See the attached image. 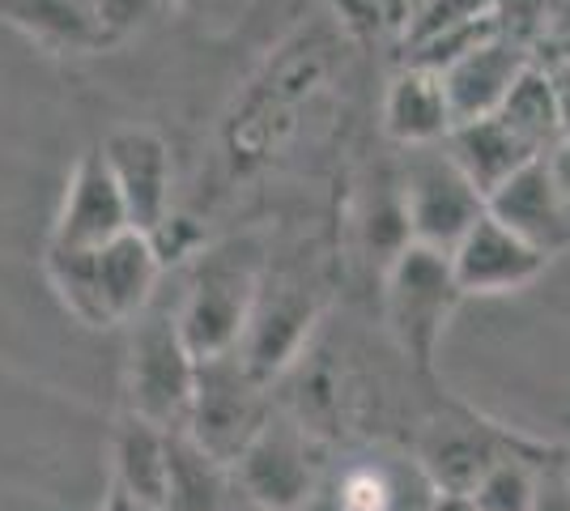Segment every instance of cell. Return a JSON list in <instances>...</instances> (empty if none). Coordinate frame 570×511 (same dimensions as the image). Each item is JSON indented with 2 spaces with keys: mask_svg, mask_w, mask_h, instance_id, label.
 Returning a JSON list of instances; mask_svg holds the SVG:
<instances>
[{
  "mask_svg": "<svg viewBox=\"0 0 570 511\" xmlns=\"http://www.w3.org/2000/svg\"><path fill=\"white\" fill-rule=\"evenodd\" d=\"M549 170H553V184H558V193H562V200H567L570 209V141H558V146L546 154Z\"/></svg>",
  "mask_w": 570,
  "mask_h": 511,
  "instance_id": "obj_26",
  "label": "cell"
},
{
  "mask_svg": "<svg viewBox=\"0 0 570 511\" xmlns=\"http://www.w3.org/2000/svg\"><path fill=\"white\" fill-rule=\"evenodd\" d=\"M490 4L494 0H422V9L409 22V48H417L426 39H439L448 30H460V26L485 22Z\"/></svg>",
  "mask_w": 570,
  "mask_h": 511,
  "instance_id": "obj_22",
  "label": "cell"
},
{
  "mask_svg": "<svg viewBox=\"0 0 570 511\" xmlns=\"http://www.w3.org/2000/svg\"><path fill=\"white\" fill-rule=\"evenodd\" d=\"M107 511H141V508H137V503H128V499L116 490V494H111V503H107Z\"/></svg>",
  "mask_w": 570,
  "mask_h": 511,
  "instance_id": "obj_30",
  "label": "cell"
},
{
  "mask_svg": "<svg viewBox=\"0 0 570 511\" xmlns=\"http://www.w3.org/2000/svg\"><path fill=\"white\" fill-rule=\"evenodd\" d=\"M9 22L30 30L51 48H95L102 43L98 30V0H4Z\"/></svg>",
  "mask_w": 570,
  "mask_h": 511,
  "instance_id": "obj_17",
  "label": "cell"
},
{
  "mask_svg": "<svg viewBox=\"0 0 570 511\" xmlns=\"http://www.w3.org/2000/svg\"><path fill=\"white\" fill-rule=\"evenodd\" d=\"M0 4H4V0H0Z\"/></svg>",
  "mask_w": 570,
  "mask_h": 511,
  "instance_id": "obj_33",
  "label": "cell"
},
{
  "mask_svg": "<svg viewBox=\"0 0 570 511\" xmlns=\"http://www.w3.org/2000/svg\"><path fill=\"white\" fill-rule=\"evenodd\" d=\"M124 230H132V226H128V214H124L111 167L102 158V146L86 149L69 175V193H65V205H60L56 226H51V244L102 247L119 239Z\"/></svg>",
  "mask_w": 570,
  "mask_h": 511,
  "instance_id": "obj_9",
  "label": "cell"
},
{
  "mask_svg": "<svg viewBox=\"0 0 570 511\" xmlns=\"http://www.w3.org/2000/svg\"><path fill=\"white\" fill-rule=\"evenodd\" d=\"M464 294L452 277V261L434 247L404 244L392 256L387 286H383V307H387V328L404 354L417 366H430L434 345L443 337L455 303Z\"/></svg>",
  "mask_w": 570,
  "mask_h": 511,
  "instance_id": "obj_3",
  "label": "cell"
},
{
  "mask_svg": "<svg viewBox=\"0 0 570 511\" xmlns=\"http://www.w3.org/2000/svg\"><path fill=\"white\" fill-rule=\"evenodd\" d=\"M252 511H261V508H252Z\"/></svg>",
  "mask_w": 570,
  "mask_h": 511,
  "instance_id": "obj_32",
  "label": "cell"
},
{
  "mask_svg": "<svg viewBox=\"0 0 570 511\" xmlns=\"http://www.w3.org/2000/svg\"><path fill=\"white\" fill-rule=\"evenodd\" d=\"M452 107H448V90L443 77L404 65L401 73L392 77L387 98H383V132L404 149L422 146H443L452 132Z\"/></svg>",
  "mask_w": 570,
  "mask_h": 511,
  "instance_id": "obj_13",
  "label": "cell"
},
{
  "mask_svg": "<svg viewBox=\"0 0 570 511\" xmlns=\"http://www.w3.org/2000/svg\"><path fill=\"white\" fill-rule=\"evenodd\" d=\"M485 214L499 218L507 230H515L546 256H558L562 247H570V209L553 184L546 154L515 170L499 193L485 200Z\"/></svg>",
  "mask_w": 570,
  "mask_h": 511,
  "instance_id": "obj_10",
  "label": "cell"
},
{
  "mask_svg": "<svg viewBox=\"0 0 570 511\" xmlns=\"http://www.w3.org/2000/svg\"><path fill=\"white\" fill-rule=\"evenodd\" d=\"M154 4H158V0H98V30H102V43L128 35Z\"/></svg>",
  "mask_w": 570,
  "mask_h": 511,
  "instance_id": "obj_24",
  "label": "cell"
},
{
  "mask_svg": "<svg viewBox=\"0 0 570 511\" xmlns=\"http://www.w3.org/2000/svg\"><path fill=\"white\" fill-rule=\"evenodd\" d=\"M485 214V196L464 179L443 146H422L404 154L401 170V226L409 244L452 252L469 226Z\"/></svg>",
  "mask_w": 570,
  "mask_h": 511,
  "instance_id": "obj_4",
  "label": "cell"
},
{
  "mask_svg": "<svg viewBox=\"0 0 570 511\" xmlns=\"http://www.w3.org/2000/svg\"><path fill=\"white\" fill-rule=\"evenodd\" d=\"M261 282V256H252L247 244L200 252L188 277V294L179 303V333L188 341L196 363L235 354L243 345Z\"/></svg>",
  "mask_w": 570,
  "mask_h": 511,
  "instance_id": "obj_1",
  "label": "cell"
},
{
  "mask_svg": "<svg viewBox=\"0 0 570 511\" xmlns=\"http://www.w3.org/2000/svg\"><path fill=\"white\" fill-rule=\"evenodd\" d=\"M264 384L243 366V358L222 354V358H205L196 363V389H191V410L184 435L214 456L217 464H230L243 456V448L261 435L268 422L264 414Z\"/></svg>",
  "mask_w": 570,
  "mask_h": 511,
  "instance_id": "obj_5",
  "label": "cell"
},
{
  "mask_svg": "<svg viewBox=\"0 0 570 511\" xmlns=\"http://www.w3.org/2000/svg\"><path fill=\"white\" fill-rule=\"evenodd\" d=\"M230 487H226V464L205 456L184 431L170 435V487L163 511H226Z\"/></svg>",
  "mask_w": 570,
  "mask_h": 511,
  "instance_id": "obj_18",
  "label": "cell"
},
{
  "mask_svg": "<svg viewBox=\"0 0 570 511\" xmlns=\"http://www.w3.org/2000/svg\"><path fill=\"white\" fill-rule=\"evenodd\" d=\"M452 277L460 294H511L532 286L546 273L549 256L520 239L515 230H507L499 218L481 214L469 226V235L448 252Z\"/></svg>",
  "mask_w": 570,
  "mask_h": 511,
  "instance_id": "obj_7",
  "label": "cell"
},
{
  "mask_svg": "<svg viewBox=\"0 0 570 511\" xmlns=\"http://www.w3.org/2000/svg\"><path fill=\"white\" fill-rule=\"evenodd\" d=\"M494 461H499V452L476 431H439V435H430L426 452H422V473L434 487V494L469 499Z\"/></svg>",
  "mask_w": 570,
  "mask_h": 511,
  "instance_id": "obj_16",
  "label": "cell"
},
{
  "mask_svg": "<svg viewBox=\"0 0 570 511\" xmlns=\"http://www.w3.org/2000/svg\"><path fill=\"white\" fill-rule=\"evenodd\" d=\"M102 158L124 200L128 226L154 235L170 218V149L154 128H119L102 141Z\"/></svg>",
  "mask_w": 570,
  "mask_h": 511,
  "instance_id": "obj_8",
  "label": "cell"
},
{
  "mask_svg": "<svg viewBox=\"0 0 570 511\" xmlns=\"http://www.w3.org/2000/svg\"><path fill=\"white\" fill-rule=\"evenodd\" d=\"M567 482H570V469H567Z\"/></svg>",
  "mask_w": 570,
  "mask_h": 511,
  "instance_id": "obj_31",
  "label": "cell"
},
{
  "mask_svg": "<svg viewBox=\"0 0 570 511\" xmlns=\"http://www.w3.org/2000/svg\"><path fill=\"white\" fill-rule=\"evenodd\" d=\"M473 511H532L537 499V469H528L523 461H499L490 464V473L476 482V490L469 494Z\"/></svg>",
  "mask_w": 570,
  "mask_h": 511,
  "instance_id": "obj_21",
  "label": "cell"
},
{
  "mask_svg": "<svg viewBox=\"0 0 570 511\" xmlns=\"http://www.w3.org/2000/svg\"><path fill=\"white\" fill-rule=\"evenodd\" d=\"M532 65V51L490 35L485 43H476L473 51H464L455 65L443 69V90H448V107H452V120H485V116H499V107L507 102L511 86L520 81V73ZM452 124V128H455Z\"/></svg>",
  "mask_w": 570,
  "mask_h": 511,
  "instance_id": "obj_11",
  "label": "cell"
},
{
  "mask_svg": "<svg viewBox=\"0 0 570 511\" xmlns=\"http://www.w3.org/2000/svg\"><path fill=\"white\" fill-rule=\"evenodd\" d=\"M558 86V124H562V141H570V69H549Z\"/></svg>",
  "mask_w": 570,
  "mask_h": 511,
  "instance_id": "obj_27",
  "label": "cell"
},
{
  "mask_svg": "<svg viewBox=\"0 0 570 511\" xmlns=\"http://www.w3.org/2000/svg\"><path fill=\"white\" fill-rule=\"evenodd\" d=\"M532 511H570L567 473H537V499H532Z\"/></svg>",
  "mask_w": 570,
  "mask_h": 511,
  "instance_id": "obj_25",
  "label": "cell"
},
{
  "mask_svg": "<svg viewBox=\"0 0 570 511\" xmlns=\"http://www.w3.org/2000/svg\"><path fill=\"white\" fill-rule=\"evenodd\" d=\"M48 277L60 303L69 307L72 316L90 328H107L111 316H107V303H102V286H98V268H95V247H60L48 244Z\"/></svg>",
  "mask_w": 570,
  "mask_h": 511,
  "instance_id": "obj_20",
  "label": "cell"
},
{
  "mask_svg": "<svg viewBox=\"0 0 570 511\" xmlns=\"http://www.w3.org/2000/svg\"><path fill=\"white\" fill-rule=\"evenodd\" d=\"M235 482L247 503L261 511H298L315 494V461L307 435L289 422H264L261 435L243 448L235 464Z\"/></svg>",
  "mask_w": 570,
  "mask_h": 511,
  "instance_id": "obj_6",
  "label": "cell"
},
{
  "mask_svg": "<svg viewBox=\"0 0 570 511\" xmlns=\"http://www.w3.org/2000/svg\"><path fill=\"white\" fill-rule=\"evenodd\" d=\"M116 478L119 494L141 511L167 508L170 487V435L163 426L145 422L141 414H128L116 431Z\"/></svg>",
  "mask_w": 570,
  "mask_h": 511,
  "instance_id": "obj_15",
  "label": "cell"
},
{
  "mask_svg": "<svg viewBox=\"0 0 570 511\" xmlns=\"http://www.w3.org/2000/svg\"><path fill=\"white\" fill-rule=\"evenodd\" d=\"M443 149H448V158L464 170V179L485 200L499 193L515 170H523L532 158H541L502 116L455 124L452 132H448V141H443Z\"/></svg>",
  "mask_w": 570,
  "mask_h": 511,
  "instance_id": "obj_12",
  "label": "cell"
},
{
  "mask_svg": "<svg viewBox=\"0 0 570 511\" xmlns=\"http://www.w3.org/2000/svg\"><path fill=\"white\" fill-rule=\"evenodd\" d=\"M191 389H196V358L179 333V307L149 303L137 316V333L128 345L132 414L175 435L188 426Z\"/></svg>",
  "mask_w": 570,
  "mask_h": 511,
  "instance_id": "obj_2",
  "label": "cell"
},
{
  "mask_svg": "<svg viewBox=\"0 0 570 511\" xmlns=\"http://www.w3.org/2000/svg\"><path fill=\"white\" fill-rule=\"evenodd\" d=\"M532 60L541 69H570V0H546Z\"/></svg>",
  "mask_w": 570,
  "mask_h": 511,
  "instance_id": "obj_23",
  "label": "cell"
},
{
  "mask_svg": "<svg viewBox=\"0 0 570 511\" xmlns=\"http://www.w3.org/2000/svg\"><path fill=\"white\" fill-rule=\"evenodd\" d=\"M298 511H345V503H341L336 487H315V494Z\"/></svg>",
  "mask_w": 570,
  "mask_h": 511,
  "instance_id": "obj_28",
  "label": "cell"
},
{
  "mask_svg": "<svg viewBox=\"0 0 570 511\" xmlns=\"http://www.w3.org/2000/svg\"><path fill=\"white\" fill-rule=\"evenodd\" d=\"M499 116L511 124L523 141L537 149V154H549V149L562 141V124H558V86H553V73L532 60V65L520 73V81L511 86V95H507V102L499 107Z\"/></svg>",
  "mask_w": 570,
  "mask_h": 511,
  "instance_id": "obj_19",
  "label": "cell"
},
{
  "mask_svg": "<svg viewBox=\"0 0 570 511\" xmlns=\"http://www.w3.org/2000/svg\"><path fill=\"white\" fill-rule=\"evenodd\" d=\"M95 268H98V286H102V303H107V316L111 324L119 320H137L158 298V277H163V261L154 244L137 235V230H124L119 239L95 247Z\"/></svg>",
  "mask_w": 570,
  "mask_h": 511,
  "instance_id": "obj_14",
  "label": "cell"
},
{
  "mask_svg": "<svg viewBox=\"0 0 570 511\" xmlns=\"http://www.w3.org/2000/svg\"><path fill=\"white\" fill-rule=\"evenodd\" d=\"M430 511H473V499H464V494H434Z\"/></svg>",
  "mask_w": 570,
  "mask_h": 511,
  "instance_id": "obj_29",
  "label": "cell"
}]
</instances>
